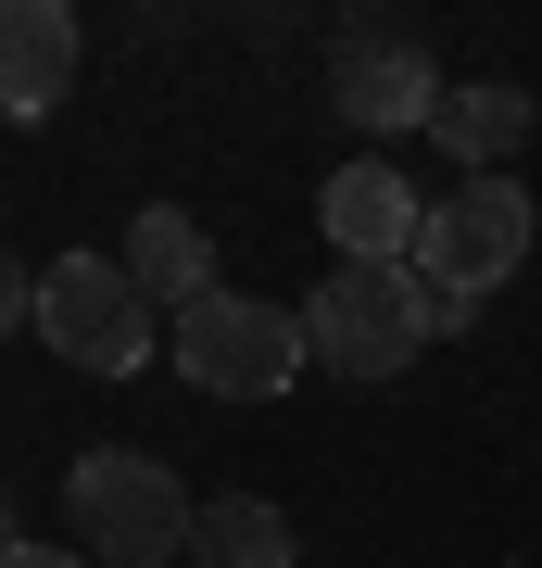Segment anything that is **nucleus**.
<instances>
[{"label": "nucleus", "instance_id": "1a4fd4ad", "mask_svg": "<svg viewBox=\"0 0 542 568\" xmlns=\"http://www.w3.org/2000/svg\"><path fill=\"white\" fill-rule=\"evenodd\" d=\"M126 278L152 291V304H202V291H227L215 278V241H202V215H177V203H140V227H126Z\"/></svg>", "mask_w": 542, "mask_h": 568}, {"label": "nucleus", "instance_id": "ddd939ff", "mask_svg": "<svg viewBox=\"0 0 542 568\" xmlns=\"http://www.w3.org/2000/svg\"><path fill=\"white\" fill-rule=\"evenodd\" d=\"M0 568H101V556H63V544H13Z\"/></svg>", "mask_w": 542, "mask_h": 568}, {"label": "nucleus", "instance_id": "4468645a", "mask_svg": "<svg viewBox=\"0 0 542 568\" xmlns=\"http://www.w3.org/2000/svg\"><path fill=\"white\" fill-rule=\"evenodd\" d=\"M13 544H25V530H13V518H0V556H13Z\"/></svg>", "mask_w": 542, "mask_h": 568}, {"label": "nucleus", "instance_id": "f03ea898", "mask_svg": "<svg viewBox=\"0 0 542 568\" xmlns=\"http://www.w3.org/2000/svg\"><path fill=\"white\" fill-rule=\"evenodd\" d=\"M429 328H442V304H429L417 265H341V278L303 304V342H316L328 379H403V366L429 354Z\"/></svg>", "mask_w": 542, "mask_h": 568}, {"label": "nucleus", "instance_id": "7ed1b4c3", "mask_svg": "<svg viewBox=\"0 0 542 568\" xmlns=\"http://www.w3.org/2000/svg\"><path fill=\"white\" fill-rule=\"evenodd\" d=\"M177 366L215 405H278V392L316 366V342H303V304H253V291H202V304L177 316Z\"/></svg>", "mask_w": 542, "mask_h": 568}, {"label": "nucleus", "instance_id": "20e7f679", "mask_svg": "<svg viewBox=\"0 0 542 568\" xmlns=\"http://www.w3.org/2000/svg\"><path fill=\"white\" fill-rule=\"evenodd\" d=\"M63 506H76V544L101 568H164V556H190V530H202V506L177 493L164 455H76Z\"/></svg>", "mask_w": 542, "mask_h": 568}, {"label": "nucleus", "instance_id": "423d86ee", "mask_svg": "<svg viewBox=\"0 0 542 568\" xmlns=\"http://www.w3.org/2000/svg\"><path fill=\"white\" fill-rule=\"evenodd\" d=\"M328 102H341L366 140H403V126L442 114V77H429V51L403 39V26H341V51H328Z\"/></svg>", "mask_w": 542, "mask_h": 568}, {"label": "nucleus", "instance_id": "39448f33", "mask_svg": "<svg viewBox=\"0 0 542 568\" xmlns=\"http://www.w3.org/2000/svg\"><path fill=\"white\" fill-rule=\"evenodd\" d=\"M39 342L89 379H126L152 354V291L126 278V253H63L39 265Z\"/></svg>", "mask_w": 542, "mask_h": 568}, {"label": "nucleus", "instance_id": "9b49d317", "mask_svg": "<svg viewBox=\"0 0 542 568\" xmlns=\"http://www.w3.org/2000/svg\"><path fill=\"white\" fill-rule=\"evenodd\" d=\"M202 568H290V518L265 506V493H227V506H202Z\"/></svg>", "mask_w": 542, "mask_h": 568}, {"label": "nucleus", "instance_id": "9d476101", "mask_svg": "<svg viewBox=\"0 0 542 568\" xmlns=\"http://www.w3.org/2000/svg\"><path fill=\"white\" fill-rule=\"evenodd\" d=\"M429 126H442V152L467 164V178H504L518 140H530V102H518L504 77H480V89H442V114H429Z\"/></svg>", "mask_w": 542, "mask_h": 568}, {"label": "nucleus", "instance_id": "f8f14e48", "mask_svg": "<svg viewBox=\"0 0 542 568\" xmlns=\"http://www.w3.org/2000/svg\"><path fill=\"white\" fill-rule=\"evenodd\" d=\"M25 316H39V278H25V265H13V253H0V342H13V328H25Z\"/></svg>", "mask_w": 542, "mask_h": 568}, {"label": "nucleus", "instance_id": "0eeeda50", "mask_svg": "<svg viewBox=\"0 0 542 568\" xmlns=\"http://www.w3.org/2000/svg\"><path fill=\"white\" fill-rule=\"evenodd\" d=\"M316 227H328V253L341 265H403L417 253V227H429V203H417V178H403V164H341V178L316 190Z\"/></svg>", "mask_w": 542, "mask_h": 568}, {"label": "nucleus", "instance_id": "f257e3e1", "mask_svg": "<svg viewBox=\"0 0 542 568\" xmlns=\"http://www.w3.org/2000/svg\"><path fill=\"white\" fill-rule=\"evenodd\" d=\"M530 241H542V215H530V190L518 178H467V190H442L429 203V227H417V278H429V304H442V328H467L480 316V291H504L530 265Z\"/></svg>", "mask_w": 542, "mask_h": 568}, {"label": "nucleus", "instance_id": "6e6552de", "mask_svg": "<svg viewBox=\"0 0 542 568\" xmlns=\"http://www.w3.org/2000/svg\"><path fill=\"white\" fill-rule=\"evenodd\" d=\"M76 89V13L63 0H0V114L39 126Z\"/></svg>", "mask_w": 542, "mask_h": 568}]
</instances>
